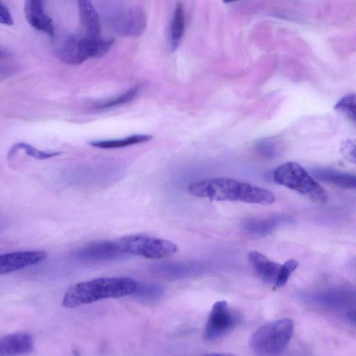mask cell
<instances>
[{"label":"cell","instance_id":"4fadbf2b","mask_svg":"<svg viewBox=\"0 0 356 356\" xmlns=\"http://www.w3.org/2000/svg\"><path fill=\"white\" fill-rule=\"evenodd\" d=\"M32 337L26 332H17L0 338V356L26 355L33 350Z\"/></svg>","mask_w":356,"mask_h":356},{"label":"cell","instance_id":"d4e9b609","mask_svg":"<svg viewBox=\"0 0 356 356\" xmlns=\"http://www.w3.org/2000/svg\"><path fill=\"white\" fill-rule=\"evenodd\" d=\"M341 152L346 159L355 163V144L354 141L350 140L344 141L341 145Z\"/></svg>","mask_w":356,"mask_h":356},{"label":"cell","instance_id":"ffe728a7","mask_svg":"<svg viewBox=\"0 0 356 356\" xmlns=\"http://www.w3.org/2000/svg\"><path fill=\"white\" fill-rule=\"evenodd\" d=\"M22 149L29 156L37 160H44L58 156L62 154L61 152H46L40 150L31 145L19 142L14 144L8 152V158L13 156L19 150Z\"/></svg>","mask_w":356,"mask_h":356},{"label":"cell","instance_id":"44dd1931","mask_svg":"<svg viewBox=\"0 0 356 356\" xmlns=\"http://www.w3.org/2000/svg\"><path fill=\"white\" fill-rule=\"evenodd\" d=\"M135 296L143 301L152 302L159 300L164 294L163 288L157 284H145L139 285L134 293Z\"/></svg>","mask_w":356,"mask_h":356},{"label":"cell","instance_id":"e0dca14e","mask_svg":"<svg viewBox=\"0 0 356 356\" xmlns=\"http://www.w3.org/2000/svg\"><path fill=\"white\" fill-rule=\"evenodd\" d=\"M312 174L315 179L341 188L354 189L356 186L355 175L350 173L327 168H320L313 170Z\"/></svg>","mask_w":356,"mask_h":356},{"label":"cell","instance_id":"5b68a950","mask_svg":"<svg viewBox=\"0 0 356 356\" xmlns=\"http://www.w3.org/2000/svg\"><path fill=\"white\" fill-rule=\"evenodd\" d=\"M113 38L102 39L72 35L56 50V57L63 63L76 65L90 58L104 56L114 43Z\"/></svg>","mask_w":356,"mask_h":356},{"label":"cell","instance_id":"83f0119b","mask_svg":"<svg viewBox=\"0 0 356 356\" xmlns=\"http://www.w3.org/2000/svg\"><path fill=\"white\" fill-rule=\"evenodd\" d=\"M234 1H236V0H222V1L225 3H229V2H232Z\"/></svg>","mask_w":356,"mask_h":356},{"label":"cell","instance_id":"7c38bea8","mask_svg":"<svg viewBox=\"0 0 356 356\" xmlns=\"http://www.w3.org/2000/svg\"><path fill=\"white\" fill-rule=\"evenodd\" d=\"M292 221L289 216L277 213L266 218L248 219L243 222V229L251 236L263 237L272 233L277 226Z\"/></svg>","mask_w":356,"mask_h":356},{"label":"cell","instance_id":"9a60e30c","mask_svg":"<svg viewBox=\"0 0 356 356\" xmlns=\"http://www.w3.org/2000/svg\"><path fill=\"white\" fill-rule=\"evenodd\" d=\"M154 270L169 279H186L195 276L202 271L200 266L193 263L167 262L156 264Z\"/></svg>","mask_w":356,"mask_h":356},{"label":"cell","instance_id":"2e32d148","mask_svg":"<svg viewBox=\"0 0 356 356\" xmlns=\"http://www.w3.org/2000/svg\"><path fill=\"white\" fill-rule=\"evenodd\" d=\"M81 24L90 38H99L101 24L99 15L90 0H77Z\"/></svg>","mask_w":356,"mask_h":356},{"label":"cell","instance_id":"8992f818","mask_svg":"<svg viewBox=\"0 0 356 356\" xmlns=\"http://www.w3.org/2000/svg\"><path fill=\"white\" fill-rule=\"evenodd\" d=\"M125 254L149 259H162L175 254L178 248L173 242L144 234H130L118 239Z\"/></svg>","mask_w":356,"mask_h":356},{"label":"cell","instance_id":"603a6c76","mask_svg":"<svg viewBox=\"0 0 356 356\" xmlns=\"http://www.w3.org/2000/svg\"><path fill=\"white\" fill-rule=\"evenodd\" d=\"M298 266V262L295 259H289L284 264H280L273 286L276 289L284 286L289 280L291 274Z\"/></svg>","mask_w":356,"mask_h":356},{"label":"cell","instance_id":"5bb4252c","mask_svg":"<svg viewBox=\"0 0 356 356\" xmlns=\"http://www.w3.org/2000/svg\"><path fill=\"white\" fill-rule=\"evenodd\" d=\"M248 261L257 276L264 283L273 284L280 264L257 251L250 252Z\"/></svg>","mask_w":356,"mask_h":356},{"label":"cell","instance_id":"9c48e42d","mask_svg":"<svg viewBox=\"0 0 356 356\" xmlns=\"http://www.w3.org/2000/svg\"><path fill=\"white\" fill-rule=\"evenodd\" d=\"M74 255L81 261L98 262L115 260L126 254L118 240H106L88 243L77 250Z\"/></svg>","mask_w":356,"mask_h":356},{"label":"cell","instance_id":"3957f363","mask_svg":"<svg viewBox=\"0 0 356 356\" xmlns=\"http://www.w3.org/2000/svg\"><path fill=\"white\" fill-rule=\"evenodd\" d=\"M294 330L291 319L283 318L266 323L250 336L249 346L256 354L276 355L288 347Z\"/></svg>","mask_w":356,"mask_h":356},{"label":"cell","instance_id":"7402d4cb","mask_svg":"<svg viewBox=\"0 0 356 356\" xmlns=\"http://www.w3.org/2000/svg\"><path fill=\"white\" fill-rule=\"evenodd\" d=\"M138 90V87H134L118 97L96 104L95 108L104 109L129 102L135 98Z\"/></svg>","mask_w":356,"mask_h":356},{"label":"cell","instance_id":"277c9868","mask_svg":"<svg viewBox=\"0 0 356 356\" xmlns=\"http://www.w3.org/2000/svg\"><path fill=\"white\" fill-rule=\"evenodd\" d=\"M272 177L277 184L295 191L314 202L325 204L328 200L325 190L296 162H286L277 166Z\"/></svg>","mask_w":356,"mask_h":356},{"label":"cell","instance_id":"30bf717a","mask_svg":"<svg viewBox=\"0 0 356 356\" xmlns=\"http://www.w3.org/2000/svg\"><path fill=\"white\" fill-rule=\"evenodd\" d=\"M47 257L44 251H19L0 254V275L39 264Z\"/></svg>","mask_w":356,"mask_h":356},{"label":"cell","instance_id":"6da1fadb","mask_svg":"<svg viewBox=\"0 0 356 356\" xmlns=\"http://www.w3.org/2000/svg\"><path fill=\"white\" fill-rule=\"evenodd\" d=\"M191 195L213 201H236L261 205L275 202L268 190L248 183L227 178H215L193 182L188 187Z\"/></svg>","mask_w":356,"mask_h":356},{"label":"cell","instance_id":"d6986e66","mask_svg":"<svg viewBox=\"0 0 356 356\" xmlns=\"http://www.w3.org/2000/svg\"><path fill=\"white\" fill-rule=\"evenodd\" d=\"M152 138L150 135L135 134L120 139L91 141L89 144L92 147L101 149H113L148 142Z\"/></svg>","mask_w":356,"mask_h":356},{"label":"cell","instance_id":"4316f807","mask_svg":"<svg viewBox=\"0 0 356 356\" xmlns=\"http://www.w3.org/2000/svg\"><path fill=\"white\" fill-rule=\"evenodd\" d=\"M8 56V54L4 51L0 49V58H6Z\"/></svg>","mask_w":356,"mask_h":356},{"label":"cell","instance_id":"8fae6325","mask_svg":"<svg viewBox=\"0 0 356 356\" xmlns=\"http://www.w3.org/2000/svg\"><path fill=\"white\" fill-rule=\"evenodd\" d=\"M24 14L26 21L33 29L54 37L53 22L44 11L42 0H26Z\"/></svg>","mask_w":356,"mask_h":356},{"label":"cell","instance_id":"ac0fdd59","mask_svg":"<svg viewBox=\"0 0 356 356\" xmlns=\"http://www.w3.org/2000/svg\"><path fill=\"white\" fill-rule=\"evenodd\" d=\"M185 29V15L183 4L179 1L175 7L170 31V44L172 51L179 47Z\"/></svg>","mask_w":356,"mask_h":356},{"label":"cell","instance_id":"ba28073f","mask_svg":"<svg viewBox=\"0 0 356 356\" xmlns=\"http://www.w3.org/2000/svg\"><path fill=\"white\" fill-rule=\"evenodd\" d=\"M111 26L118 35L138 37L147 26V17L139 7H131L119 11L111 17Z\"/></svg>","mask_w":356,"mask_h":356},{"label":"cell","instance_id":"7a4b0ae2","mask_svg":"<svg viewBox=\"0 0 356 356\" xmlns=\"http://www.w3.org/2000/svg\"><path fill=\"white\" fill-rule=\"evenodd\" d=\"M138 282L129 277H104L72 285L64 294L62 305L74 308L108 298L134 294Z\"/></svg>","mask_w":356,"mask_h":356},{"label":"cell","instance_id":"52a82bcc","mask_svg":"<svg viewBox=\"0 0 356 356\" xmlns=\"http://www.w3.org/2000/svg\"><path fill=\"white\" fill-rule=\"evenodd\" d=\"M241 321L238 311L229 307L225 300L214 303L207 321L204 338L207 341L219 339L236 327Z\"/></svg>","mask_w":356,"mask_h":356},{"label":"cell","instance_id":"484cf974","mask_svg":"<svg viewBox=\"0 0 356 356\" xmlns=\"http://www.w3.org/2000/svg\"><path fill=\"white\" fill-rule=\"evenodd\" d=\"M14 23L13 16L7 6L0 0V24L12 26Z\"/></svg>","mask_w":356,"mask_h":356},{"label":"cell","instance_id":"cb8c5ba5","mask_svg":"<svg viewBox=\"0 0 356 356\" xmlns=\"http://www.w3.org/2000/svg\"><path fill=\"white\" fill-rule=\"evenodd\" d=\"M356 96L349 93L343 97L334 106V108L345 114L353 122H355Z\"/></svg>","mask_w":356,"mask_h":356}]
</instances>
